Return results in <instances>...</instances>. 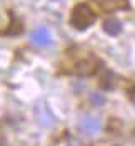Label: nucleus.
<instances>
[{
	"mask_svg": "<svg viewBox=\"0 0 135 146\" xmlns=\"http://www.w3.org/2000/svg\"><path fill=\"white\" fill-rule=\"evenodd\" d=\"M93 22H95V13L92 12V9H90L89 5L79 3V5L73 7L72 15H70V23H72L77 30H85V28H89Z\"/></svg>",
	"mask_w": 135,
	"mask_h": 146,
	"instance_id": "f257e3e1",
	"label": "nucleus"
},
{
	"mask_svg": "<svg viewBox=\"0 0 135 146\" xmlns=\"http://www.w3.org/2000/svg\"><path fill=\"white\" fill-rule=\"evenodd\" d=\"M35 118H37V121L45 128H50V126L55 125L54 113H52L50 106H48L47 103H44V101H40V103L35 105Z\"/></svg>",
	"mask_w": 135,
	"mask_h": 146,
	"instance_id": "f03ea898",
	"label": "nucleus"
},
{
	"mask_svg": "<svg viewBox=\"0 0 135 146\" xmlns=\"http://www.w3.org/2000/svg\"><path fill=\"white\" fill-rule=\"evenodd\" d=\"M32 43L37 46H45V45H50L52 43V35L48 32L47 27H38L32 32Z\"/></svg>",
	"mask_w": 135,
	"mask_h": 146,
	"instance_id": "7ed1b4c3",
	"label": "nucleus"
},
{
	"mask_svg": "<svg viewBox=\"0 0 135 146\" xmlns=\"http://www.w3.org/2000/svg\"><path fill=\"white\" fill-rule=\"evenodd\" d=\"M100 126H102V123H100V118H97V116H85L80 121V131L89 136L99 133Z\"/></svg>",
	"mask_w": 135,
	"mask_h": 146,
	"instance_id": "20e7f679",
	"label": "nucleus"
},
{
	"mask_svg": "<svg viewBox=\"0 0 135 146\" xmlns=\"http://www.w3.org/2000/svg\"><path fill=\"white\" fill-rule=\"evenodd\" d=\"M102 10L105 12H114L120 9H128V2L127 0H93Z\"/></svg>",
	"mask_w": 135,
	"mask_h": 146,
	"instance_id": "39448f33",
	"label": "nucleus"
},
{
	"mask_svg": "<svg viewBox=\"0 0 135 146\" xmlns=\"http://www.w3.org/2000/svg\"><path fill=\"white\" fill-rule=\"evenodd\" d=\"M97 70V60L95 58H87V60H80L79 63L75 65V73L77 75H92Z\"/></svg>",
	"mask_w": 135,
	"mask_h": 146,
	"instance_id": "423d86ee",
	"label": "nucleus"
},
{
	"mask_svg": "<svg viewBox=\"0 0 135 146\" xmlns=\"http://www.w3.org/2000/svg\"><path fill=\"white\" fill-rule=\"evenodd\" d=\"M103 32L108 33V35H112V36H115L122 32V23H120L118 20H115V18L105 20V22H103Z\"/></svg>",
	"mask_w": 135,
	"mask_h": 146,
	"instance_id": "0eeeda50",
	"label": "nucleus"
},
{
	"mask_svg": "<svg viewBox=\"0 0 135 146\" xmlns=\"http://www.w3.org/2000/svg\"><path fill=\"white\" fill-rule=\"evenodd\" d=\"M90 103L93 105V106H102V105H105V96L100 93V91H93V93H90Z\"/></svg>",
	"mask_w": 135,
	"mask_h": 146,
	"instance_id": "6e6552de",
	"label": "nucleus"
},
{
	"mask_svg": "<svg viewBox=\"0 0 135 146\" xmlns=\"http://www.w3.org/2000/svg\"><path fill=\"white\" fill-rule=\"evenodd\" d=\"M112 82H114V75L110 72H107L105 78L102 80V86H103V88H108V86H112Z\"/></svg>",
	"mask_w": 135,
	"mask_h": 146,
	"instance_id": "1a4fd4ad",
	"label": "nucleus"
},
{
	"mask_svg": "<svg viewBox=\"0 0 135 146\" xmlns=\"http://www.w3.org/2000/svg\"><path fill=\"white\" fill-rule=\"evenodd\" d=\"M69 146H80V141H79V139H75V138H72V139L69 141Z\"/></svg>",
	"mask_w": 135,
	"mask_h": 146,
	"instance_id": "9d476101",
	"label": "nucleus"
},
{
	"mask_svg": "<svg viewBox=\"0 0 135 146\" xmlns=\"http://www.w3.org/2000/svg\"><path fill=\"white\" fill-rule=\"evenodd\" d=\"M0 146H7V145H3V143H2V145H0Z\"/></svg>",
	"mask_w": 135,
	"mask_h": 146,
	"instance_id": "9b49d317",
	"label": "nucleus"
}]
</instances>
